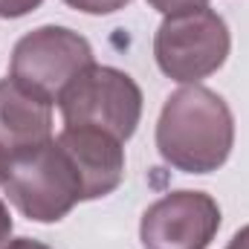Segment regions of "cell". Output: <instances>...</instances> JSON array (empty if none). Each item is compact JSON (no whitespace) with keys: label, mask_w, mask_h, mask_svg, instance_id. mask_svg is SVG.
<instances>
[{"label":"cell","mask_w":249,"mask_h":249,"mask_svg":"<svg viewBox=\"0 0 249 249\" xmlns=\"http://www.w3.org/2000/svg\"><path fill=\"white\" fill-rule=\"evenodd\" d=\"M232 142V110L214 90L191 84L168 96L157 122V148L168 165L186 174L217 171L229 160Z\"/></svg>","instance_id":"1"},{"label":"cell","mask_w":249,"mask_h":249,"mask_svg":"<svg viewBox=\"0 0 249 249\" xmlns=\"http://www.w3.org/2000/svg\"><path fill=\"white\" fill-rule=\"evenodd\" d=\"M0 188L12 206L35 223H58L81 203V180L55 139L3 162Z\"/></svg>","instance_id":"2"},{"label":"cell","mask_w":249,"mask_h":249,"mask_svg":"<svg viewBox=\"0 0 249 249\" xmlns=\"http://www.w3.org/2000/svg\"><path fill=\"white\" fill-rule=\"evenodd\" d=\"M58 110L64 127H99L124 142L142 119V90L122 70L90 64L58 96Z\"/></svg>","instance_id":"3"},{"label":"cell","mask_w":249,"mask_h":249,"mask_svg":"<svg viewBox=\"0 0 249 249\" xmlns=\"http://www.w3.org/2000/svg\"><path fill=\"white\" fill-rule=\"evenodd\" d=\"M229 26L209 6L165 15L154 38L160 70L180 84H197L200 78L217 72L229 55Z\"/></svg>","instance_id":"4"},{"label":"cell","mask_w":249,"mask_h":249,"mask_svg":"<svg viewBox=\"0 0 249 249\" xmlns=\"http://www.w3.org/2000/svg\"><path fill=\"white\" fill-rule=\"evenodd\" d=\"M93 61L87 38L67 26H41L23 35L12 50V78L47 102H58L70 81Z\"/></svg>","instance_id":"5"},{"label":"cell","mask_w":249,"mask_h":249,"mask_svg":"<svg viewBox=\"0 0 249 249\" xmlns=\"http://www.w3.org/2000/svg\"><path fill=\"white\" fill-rule=\"evenodd\" d=\"M220 229V206L203 191H174L148 206L139 238L145 249H209Z\"/></svg>","instance_id":"6"},{"label":"cell","mask_w":249,"mask_h":249,"mask_svg":"<svg viewBox=\"0 0 249 249\" xmlns=\"http://www.w3.org/2000/svg\"><path fill=\"white\" fill-rule=\"evenodd\" d=\"M55 142L81 180L84 200H99L119 188L124 177V151L116 136L99 127H64Z\"/></svg>","instance_id":"7"},{"label":"cell","mask_w":249,"mask_h":249,"mask_svg":"<svg viewBox=\"0 0 249 249\" xmlns=\"http://www.w3.org/2000/svg\"><path fill=\"white\" fill-rule=\"evenodd\" d=\"M53 139V102L12 75L0 81V160L9 162Z\"/></svg>","instance_id":"8"},{"label":"cell","mask_w":249,"mask_h":249,"mask_svg":"<svg viewBox=\"0 0 249 249\" xmlns=\"http://www.w3.org/2000/svg\"><path fill=\"white\" fill-rule=\"evenodd\" d=\"M64 3L78 12H87V15H110V12L124 9L130 0H64Z\"/></svg>","instance_id":"9"},{"label":"cell","mask_w":249,"mask_h":249,"mask_svg":"<svg viewBox=\"0 0 249 249\" xmlns=\"http://www.w3.org/2000/svg\"><path fill=\"white\" fill-rule=\"evenodd\" d=\"M44 0H0V18H23L35 12Z\"/></svg>","instance_id":"10"},{"label":"cell","mask_w":249,"mask_h":249,"mask_svg":"<svg viewBox=\"0 0 249 249\" xmlns=\"http://www.w3.org/2000/svg\"><path fill=\"white\" fill-rule=\"evenodd\" d=\"M157 12L162 15H177V12H186V9H197V6H206L209 0H148Z\"/></svg>","instance_id":"11"},{"label":"cell","mask_w":249,"mask_h":249,"mask_svg":"<svg viewBox=\"0 0 249 249\" xmlns=\"http://www.w3.org/2000/svg\"><path fill=\"white\" fill-rule=\"evenodd\" d=\"M0 174H3V160H0ZM9 235H12V217H9L6 203L0 200V249H6V244H9Z\"/></svg>","instance_id":"12"},{"label":"cell","mask_w":249,"mask_h":249,"mask_svg":"<svg viewBox=\"0 0 249 249\" xmlns=\"http://www.w3.org/2000/svg\"><path fill=\"white\" fill-rule=\"evenodd\" d=\"M6 249H53V247H47L41 241H32V238H15V241L6 244Z\"/></svg>","instance_id":"13"},{"label":"cell","mask_w":249,"mask_h":249,"mask_svg":"<svg viewBox=\"0 0 249 249\" xmlns=\"http://www.w3.org/2000/svg\"><path fill=\"white\" fill-rule=\"evenodd\" d=\"M226 249H249V226H244V229L232 238V244Z\"/></svg>","instance_id":"14"}]
</instances>
